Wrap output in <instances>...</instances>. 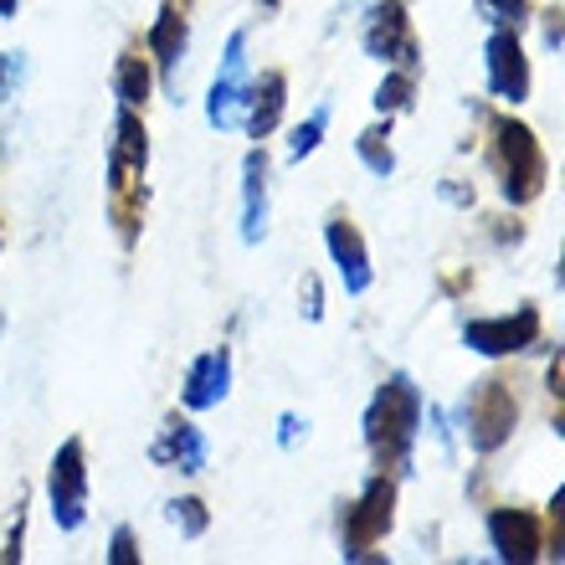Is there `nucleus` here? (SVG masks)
I'll list each match as a JSON object with an SVG mask.
<instances>
[{"mask_svg":"<svg viewBox=\"0 0 565 565\" xmlns=\"http://www.w3.org/2000/svg\"><path fill=\"white\" fill-rule=\"evenodd\" d=\"M0 242H6V226H0Z\"/></svg>","mask_w":565,"mask_h":565,"instance_id":"473e14b6","label":"nucleus"},{"mask_svg":"<svg viewBox=\"0 0 565 565\" xmlns=\"http://www.w3.org/2000/svg\"><path fill=\"white\" fill-rule=\"evenodd\" d=\"M355 154H360V164H365L375 180H391V175H396V149H391V119H386V114L360 129Z\"/></svg>","mask_w":565,"mask_h":565,"instance_id":"6ab92c4d","label":"nucleus"},{"mask_svg":"<svg viewBox=\"0 0 565 565\" xmlns=\"http://www.w3.org/2000/svg\"><path fill=\"white\" fill-rule=\"evenodd\" d=\"M46 504H52V524L62 535L83 530L88 520V447L83 437H67L46 462Z\"/></svg>","mask_w":565,"mask_h":565,"instance_id":"423d86ee","label":"nucleus"},{"mask_svg":"<svg viewBox=\"0 0 565 565\" xmlns=\"http://www.w3.org/2000/svg\"><path fill=\"white\" fill-rule=\"evenodd\" d=\"M149 462L175 468V473H201V468H206V437H201V427H195L191 417L170 412L160 437H154V447H149Z\"/></svg>","mask_w":565,"mask_h":565,"instance_id":"2eb2a0df","label":"nucleus"},{"mask_svg":"<svg viewBox=\"0 0 565 565\" xmlns=\"http://www.w3.org/2000/svg\"><path fill=\"white\" fill-rule=\"evenodd\" d=\"M489 545L509 565H535L545 561V520L535 509H493L489 514Z\"/></svg>","mask_w":565,"mask_h":565,"instance_id":"9b49d317","label":"nucleus"},{"mask_svg":"<svg viewBox=\"0 0 565 565\" xmlns=\"http://www.w3.org/2000/svg\"><path fill=\"white\" fill-rule=\"evenodd\" d=\"M257 6H268V11H278V6H282V0H257Z\"/></svg>","mask_w":565,"mask_h":565,"instance_id":"2f4dec72","label":"nucleus"},{"mask_svg":"<svg viewBox=\"0 0 565 565\" xmlns=\"http://www.w3.org/2000/svg\"><path fill=\"white\" fill-rule=\"evenodd\" d=\"M422 386L406 371H391L365 406V447L381 473H406L422 431Z\"/></svg>","mask_w":565,"mask_h":565,"instance_id":"f03ea898","label":"nucleus"},{"mask_svg":"<svg viewBox=\"0 0 565 565\" xmlns=\"http://www.w3.org/2000/svg\"><path fill=\"white\" fill-rule=\"evenodd\" d=\"M268 175H273L268 149L253 145L247 160H242V242L247 247L268 237Z\"/></svg>","mask_w":565,"mask_h":565,"instance_id":"dca6fc26","label":"nucleus"},{"mask_svg":"<svg viewBox=\"0 0 565 565\" xmlns=\"http://www.w3.org/2000/svg\"><path fill=\"white\" fill-rule=\"evenodd\" d=\"M375 114H386V119H396V114H412V104H417V73L412 67H391L386 77H381V88H375Z\"/></svg>","mask_w":565,"mask_h":565,"instance_id":"aec40b11","label":"nucleus"},{"mask_svg":"<svg viewBox=\"0 0 565 565\" xmlns=\"http://www.w3.org/2000/svg\"><path fill=\"white\" fill-rule=\"evenodd\" d=\"M324 247H329V263H334V273H340L344 294L360 298L371 294L375 282V268H371V247H365V237H360V226L344 216V211H334L324 222Z\"/></svg>","mask_w":565,"mask_h":565,"instance_id":"f8f14e48","label":"nucleus"},{"mask_svg":"<svg viewBox=\"0 0 565 565\" xmlns=\"http://www.w3.org/2000/svg\"><path fill=\"white\" fill-rule=\"evenodd\" d=\"M149 135H145V114L124 108L114 114V139H108V222L119 232V247L135 253L139 232H145V206H149Z\"/></svg>","mask_w":565,"mask_h":565,"instance_id":"f257e3e1","label":"nucleus"},{"mask_svg":"<svg viewBox=\"0 0 565 565\" xmlns=\"http://www.w3.org/2000/svg\"><path fill=\"white\" fill-rule=\"evenodd\" d=\"M514 427H520V402H514L509 381L483 375V381L468 391V402H462V431H468L473 452L478 458H493L499 447H509Z\"/></svg>","mask_w":565,"mask_h":565,"instance_id":"39448f33","label":"nucleus"},{"mask_svg":"<svg viewBox=\"0 0 565 565\" xmlns=\"http://www.w3.org/2000/svg\"><path fill=\"white\" fill-rule=\"evenodd\" d=\"M462 344L483 360H509L524 355L530 344H540V309L524 303L514 313H489V319H468L462 324Z\"/></svg>","mask_w":565,"mask_h":565,"instance_id":"6e6552de","label":"nucleus"},{"mask_svg":"<svg viewBox=\"0 0 565 565\" xmlns=\"http://www.w3.org/2000/svg\"><path fill=\"white\" fill-rule=\"evenodd\" d=\"M247 31H232L226 36V52H222V67L211 77V93H206V124L211 129H237L242 124V98H247Z\"/></svg>","mask_w":565,"mask_h":565,"instance_id":"1a4fd4ad","label":"nucleus"},{"mask_svg":"<svg viewBox=\"0 0 565 565\" xmlns=\"http://www.w3.org/2000/svg\"><path fill=\"white\" fill-rule=\"evenodd\" d=\"M164 520L175 524L185 540H201L211 530V509L201 504V499H170V504H164Z\"/></svg>","mask_w":565,"mask_h":565,"instance_id":"4be33fe9","label":"nucleus"},{"mask_svg":"<svg viewBox=\"0 0 565 565\" xmlns=\"http://www.w3.org/2000/svg\"><path fill=\"white\" fill-rule=\"evenodd\" d=\"M391 524H396V473L375 468L371 483L355 493V504H344L340 520L344 561H375V545L391 535Z\"/></svg>","mask_w":565,"mask_h":565,"instance_id":"20e7f679","label":"nucleus"},{"mask_svg":"<svg viewBox=\"0 0 565 565\" xmlns=\"http://www.w3.org/2000/svg\"><path fill=\"white\" fill-rule=\"evenodd\" d=\"M545 46H551V52H561V6H551V11H545Z\"/></svg>","mask_w":565,"mask_h":565,"instance_id":"c85d7f7f","label":"nucleus"},{"mask_svg":"<svg viewBox=\"0 0 565 565\" xmlns=\"http://www.w3.org/2000/svg\"><path fill=\"white\" fill-rule=\"evenodd\" d=\"M478 11L489 15L493 26H520L530 15V0H478Z\"/></svg>","mask_w":565,"mask_h":565,"instance_id":"b1692460","label":"nucleus"},{"mask_svg":"<svg viewBox=\"0 0 565 565\" xmlns=\"http://www.w3.org/2000/svg\"><path fill=\"white\" fill-rule=\"evenodd\" d=\"M15 6H21V0H0V21H6V15H15Z\"/></svg>","mask_w":565,"mask_h":565,"instance_id":"7c9ffc66","label":"nucleus"},{"mask_svg":"<svg viewBox=\"0 0 565 565\" xmlns=\"http://www.w3.org/2000/svg\"><path fill=\"white\" fill-rule=\"evenodd\" d=\"M114 93H119L124 108H139V114H145L149 93H154V73H149V57L139 46H124L119 67H114Z\"/></svg>","mask_w":565,"mask_h":565,"instance_id":"a211bd4d","label":"nucleus"},{"mask_svg":"<svg viewBox=\"0 0 565 565\" xmlns=\"http://www.w3.org/2000/svg\"><path fill=\"white\" fill-rule=\"evenodd\" d=\"M489 160H493V175H499V195H504L509 206H530L540 201L545 191V175H551V164H545V145L535 139V129L524 119H499L489 124Z\"/></svg>","mask_w":565,"mask_h":565,"instance_id":"7ed1b4c3","label":"nucleus"},{"mask_svg":"<svg viewBox=\"0 0 565 565\" xmlns=\"http://www.w3.org/2000/svg\"><path fill=\"white\" fill-rule=\"evenodd\" d=\"M298 298H303V319H309V324H319V319H324V288H319V278H313V273H303Z\"/></svg>","mask_w":565,"mask_h":565,"instance_id":"a878e982","label":"nucleus"},{"mask_svg":"<svg viewBox=\"0 0 565 565\" xmlns=\"http://www.w3.org/2000/svg\"><path fill=\"white\" fill-rule=\"evenodd\" d=\"M282 108H288V77H282L278 67L253 77V83H247V98H242V129H247V139L263 145L282 124Z\"/></svg>","mask_w":565,"mask_h":565,"instance_id":"f3484780","label":"nucleus"},{"mask_svg":"<svg viewBox=\"0 0 565 565\" xmlns=\"http://www.w3.org/2000/svg\"><path fill=\"white\" fill-rule=\"evenodd\" d=\"M483 62H489V93L499 104H524L530 98V57L520 46V31L514 26H493L489 46H483Z\"/></svg>","mask_w":565,"mask_h":565,"instance_id":"9d476101","label":"nucleus"},{"mask_svg":"<svg viewBox=\"0 0 565 565\" xmlns=\"http://www.w3.org/2000/svg\"><path fill=\"white\" fill-rule=\"evenodd\" d=\"M21 545H26V493L15 499L11 520H6V535H0V565H21Z\"/></svg>","mask_w":565,"mask_h":565,"instance_id":"5701e85b","label":"nucleus"},{"mask_svg":"<svg viewBox=\"0 0 565 565\" xmlns=\"http://www.w3.org/2000/svg\"><path fill=\"white\" fill-rule=\"evenodd\" d=\"M298 437H309V422L298 417V412H282V417H278V443H282V447H294Z\"/></svg>","mask_w":565,"mask_h":565,"instance_id":"bb28decb","label":"nucleus"},{"mask_svg":"<svg viewBox=\"0 0 565 565\" xmlns=\"http://www.w3.org/2000/svg\"><path fill=\"white\" fill-rule=\"evenodd\" d=\"M360 46H365V57L386 62V67H412L417 73L422 46H417V31H412L406 0H375L371 15H365V31H360Z\"/></svg>","mask_w":565,"mask_h":565,"instance_id":"0eeeda50","label":"nucleus"},{"mask_svg":"<svg viewBox=\"0 0 565 565\" xmlns=\"http://www.w3.org/2000/svg\"><path fill=\"white\" fill-rule=\"evenodd\" d=\"M185 46H191V21H185V0H164L160 15H154V26L145 36V57L154 62V73L160 83L170 88L180 73V57H185Z\"/></svg>","mask_w":565,"mask_h":565,"instance_id":"ddd939ff","label":"nucleus"},{"mask_svg":"<svg viewBox=\"0 0 565 565\" xmlns=\"http://www.w3.org/2000/svg\"><path fill=\"white\" fill-rule=\"evenodd\" d=\"M108 565H139V535L129 524H119V530L108 535Z\"/></svg>","mask_w":565,"mask_h":565,"instance_id":"393cba45","label":"nucleus"},{"mask_svg":"<svg viewBox=\"0 0 565 565\" xmlns=\"http://www.w3.org/2000/svg\"><path fill=\"white\" fill-rule=\"evenodd\" d=\"M11 77H15V57L11 52H0V98H6V88H11Z\"/></svg>","mask_w":565,"mask_h":565,"instance_id":"c756f323","label":"nucleus"},{"mask_svg":"<svg viewBox=\"0 0 565 565\" xmlns=\"http://www.w3.org/2000/svg\"><path fill=\"white\" fill-rule=\"evenodd\" d=\"M561 504H565V493L555 489V499H551V545H545V555H551V561H561Z\"/></svg>","mask_w":565,"mask_h":565,"instance_id":"cd10ccee","label":"nucleus"},{"mask_svg":"<svg viewBox=\"0 0 565 565\" xmlns=\"http://www.w3.org/2000/svg\"><path fill=\"white\" fill-rule=\"evenodd\" d=\"M324 135H329V104H319L303 124H294V139H288V160H294V164L309 160L313 149L324 145Z\"/></svg>","mask_w":565,"mask_h":565,"instance_id":"412c9836","label":"nucleus"},{"mask_svg":"<svg viewBox=\"0 0 565 565\" xmlns=\"http://www.w3.org/2000/svg\"><path fill=\"white\" fill-rule=\"evenodd\" d=\"M226 396H232V350L216 344V350L191 360L185 386H180V402H185V412H216Z\"/></svg>","mask_w":565,"mask_h":565,"instance_id":"4468645a","label":"nucleus"}]
</instances>
